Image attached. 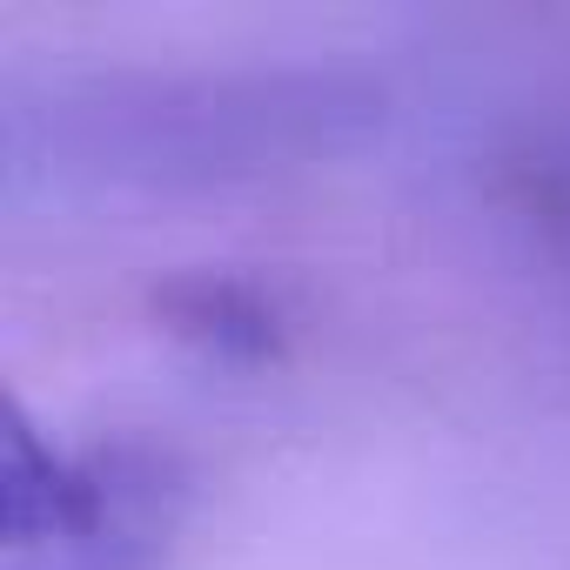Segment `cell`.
<instances>
[{"mask_svg":"<svg viewBox=\"0 0 570 570\" xmlns=\"http://www.w3.org/2000/svg\"><path fill=\"white\" fill-rule=\"evenodd\" d=\"M0 570H148L175 530V470L135 443H68L28 410L0 456Z\"/></svg>","mask_w":570,"mask_h":570,"instance_id":"cell-1","label":"cell"},{"mask_svg":"<svg viewBox=\"0 0 570 570\" xmlns=\"http://www.w3.org/2000/svg\"><path fill=\"white\" fill-rule=\"evenodd\" d=\"M497 188H503L510 215L523 222V235L570 275V108L530 121L503 148Z\"/></svg>","mask_w":570,"mask_h":570,"instance_id":"cell-2","label":"cell"}]
</instances>
